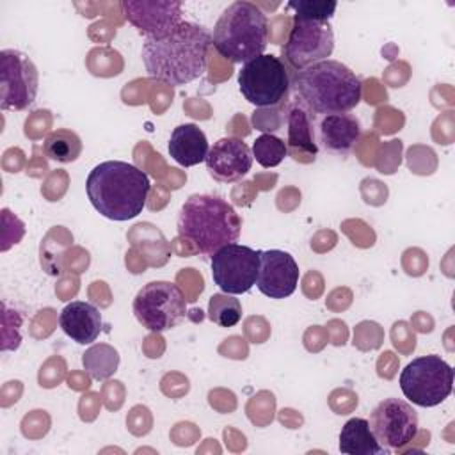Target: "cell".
I'll return each mask as SVG.
<instances>
[{"mask_svg":"<svg viewBox=\"0 0 455 455\" xmlns=\"http://www.w3.org/2000/svg\"><path fill=\"white\" fill-rule=\"evenodd\" d=\"M43 151L46 158L59 162V164H69L75 162L82 153V139L78 133L68 128H57L48 133V137L43 142Z\"/></svg>","mask_w":455,"mask_h":455,"instance_id":"cell-21","label":"cell"},{"mask_svg":"<svg viewBox=\"0 0 455 455\" xmlns=\"http://www.w3.org/2000/svg\"><path fill=\"white\" fill-rule=\"evenodd\" d=\"M167 149L176 164L192 167L206 160L210 146L204 132L197 124L185 123L172 130Z\"/></svg>","mask_w":455,"mask_h":455,"instance_id":"cell-18","label":"cell"},{"mask_svg":"<svg viewBox=\"0 0 455 455\" xmlns=\"http://www.w3.org/2000/svg\"><path fill=\"white\" fill-rule=\"evenodd\" d=\"M238 87L242 96L254 107H277L290 96V69L283 59L263 53L242 64L238 71Z\"/></svg>","mask_w":455,"mask_h":455,"instance_id":"cell-6","label":"cell"},{"mask_svg":"<svg viewBox=\"0 0 455 455\" xmlns=\"http://www.w3.org/2000/svg\"><path fill=\"white\" fill-rule=\"evenodd\" d=\"M212 34L194 21H181L162 37L142 43V62L151 78L167 85H185L204 75Z\"/></svg>","mask_w":455,"mask_h":455,"instance_id":"cell-1","label":"cell"},{"mask_svg":"<svg viewBox=\"0 0 455 455\" xmlns=\"http://www.w3.org/2000/svg\"><path fill=\"white\" fill-rule=\"evenodd\" d=\"M181 2L176 0H156V2H135V0H124L121 2V9L126 16V20L142 34L148 37H162L169 34L174 27H178L181 20Z\"/></svg>","mask_w":455,"mask_h":455,"instance_id":"cell-13","label":"cell"},{"mask_svg":"<svg viewBox=\"0 0 455 455\" xmlns=\"http://www.w3.org/2000/svg\"><path fill=\"white\" fill-rule=\"evenodd\" d=\"M208 320L219 327H233L242 320V304L235 295L213 293L208 300Z\"/></svg>","mask_w":455,"mask_h":455,"instance_id":"cell-23","label":"cell"},{"mask_svg":"<svg viewBox=\"0 0 455 455\" xmlns=\"http://www.w3.org/2000/svg\"><path fill=\"white\" fill-rule=\"evenodd\" d=\"M39 89V71L32 59L20 50L0 52V107L20 112L28 108Z\"/></svg>","mask_w":455,"mask_h":455,"instance_id":"cell-10","label":"cell"},{"mask_svg":"<svg viewBox=\"0 0 455 455\" xmlns=\"http://www.w3.org/2000/svg\"><path fill=\"white\" fill-rule=\"evenodd\" d=\"M334 52V32L329 21L302 20L293 16V23L283 46L284 64L290 71H299L316 62L327 60Z\"/></svg>","mask_w":455,"mask_h":455,"instance_id":"cell-9","label":"cell"},{"mask_svg":"<svg viewBox=\"0 0 455 455\" xmlns=\"http://www.w3.org/2000/svg\"><path fill=\"white\" fill-rule=\"evenodd\" d=\"M295 100L311 114H345L363 96L359 76L343 62L327 59L299 71H290Z\"/></svg>","mask_w":455,"mask_h":455,"instance_id":"cell-3","label":"cell"},{"mask_svg":"<svg viewBox=\"0 0 455 455\" xmlns=\"http://www.w3.org/2000/svg\"><path fill=\"white\" fill-rule=\"evenodd\" d=\"M370 428L375 439L387 450L402 448L418 434V414L402 398H384L370 414Z\"/></svg>","mask_w":455,"mask_h":455,"instance_id":"cell-12","label":"cell"},{"mask_svg":"<svg viewBox=\"0 0 455 455\" xmlns=\"http://www.w3.org/2000/svg\"><path fill=\"white\" fill-rule=\"evenodd\" d=\"M400 387L414 405L435 407L451 395L453 368L441 355H419L402 370Z\"/></svg>","mask_w":455,"mask_h":455,"instance_id":"cell-7","label":"cell"},{"mask_svg":"<svg viewBox=\"0 0 455 455\" xmlns=\"http://www.w3.org/2000/svg\"><path fill=\"white\" fill-rule=\"evenodd\" d=\"M59 325L71 341L89 345L96 341L103 331L101 313L96 306L84 300H73L59 315Z\"/></svg>","mask_w":455,"mask_h":455,"instance_id":"cell-17","label":"cell"},{"mask_svg":"<svg viewBox=\"0 0 455 455\" xmlns=\"http://www.w3.org/2000/svg\"><path fill=\"white\" fill-rule=\"evenodd\" d=\"M132 309L144 329L164 332L185 318L187 299L178 284L171 281H151L137 291Z\"/></svg>","mask_w":455,"mask_h":455,"instance_id":"cell-8","label":"cell"},{"mask_svg":"<svg viewBox=\"0 0 455 455\" xmlns=\"http://www.w3.org/2000/svg\"><path fill=\"white\" fill-rule=\"evenodd\" d=\"M82 364L92 379L105 380L116 373L119 366V354L107 343L92 345L84 352Z\"/></svg>","mask_w":455,"mask_h":455,"instance_id":"cell-22","label":"cell"},{"mask_svg":"<svg viewBox=\"0 0 455 455\" xmlns=\"http://www.w3.org/2000/svg\"><path fill=\"white\" fill-rule=\"evenodd\" d=\"M176 229L196 254L212 258L220 247L238 240L242 219L226 199L213 194H192L180 208Z\"/></svg>","mask_w":455,"mask_h":455,"instance_id":"cell-4","label":"cell"},{"mask_svg":"<svg viewBox=\"0 0 455 455\" xmlns=\"http://www.w3.org/2000/svg\"><path fill=\"white\" fill-rule=\"evenodd\" d=\"M286 126H288V140H286L288 153L295 160H302V156L315 160L318 153V144L315 139L311 112H307L297 100L288 108Z\"/></svg>","mask_w":455,"mask_h":455,"instance_id":"cell-19","label":"cell"},{"mask_svg":"<svg viewBox=\"0 0 455 455\" xmlns=\"http://www.w3.org/2000/svg\"><path fill=\"white\" fill-rule=\"evenodd\" d=\"M299 265L286 251H259V268L256 277L258 290L268 299H286L299 284Z\"/></svg>","mask_w":455,"mask_h":455,"instance_id":"cell-14","label":"cell"},{"mask_svg":"<svg viewBox=\"0 0 455 455\" xmlns=\"http://www.w3.org/2000/svg\"><path fill=\"white\" fill-rule=\"evenodd\" d=\"M151 188L149 176L123 160H105L92 167L85 194L94 210L110 220H130L142 213Z\"/></svg>","mask_w":455,"mask_h":455,"instance_id":"cell-2","label":"cell"},{"mask_svg":"<svg viewBox=\"0 0 455 455\" xmlns=\"http://www.w3.org/2000/svg\"><path fill=\"white\" fill-rule=\"evenodd\" d=\"M288 7L295 11V18L302 20H318V21H329L334 16V11L338 7L336 2H316V0H291L288 2Z\"/></svg>","mask_w":455,"mask_h":455,"instance_id":"cell-25","label":"cell"},{"mask_svg":"<svg viewBox=\"0 0 455 455\" xmlns=\"http://www.w3.org/2000/svg\"><path fill=\"white\" fill-rule=\"evenodd\" d=\"M252 158L265 169L279 165L288 155L286 142L272 133H261L252 142Z\"/></svg>","mask_w":455,"mask_h":455,"instance_id":"cell-24","label":"cell"},{"mask_svg":"<svg viewBox=\"0 0 455 455\" xmlns=\"http://www.w3.org/2000/svg\"><path fill=\"white\" fill-rule=\"evenodd\" d=\"M339 451L347 455H382L389 450L384 448L373 435L368 419L350 418L339 432Z\"/></svg>","mask_w":455,"mask_h":455,"instance_id":"cell-20","label":"cell"},{"mask_svg":"<svg viewBox=\"0 0 455 455\" xmlns=\"http://www.w3.org/2000/svg\"><path fill=\"white\" fill-rule=\"evenodd\" d=\"M252 162V151L236 137H222L213 142L204 160L210 176L220 183L242 180L251 171Z\"/></svg>","mask_w":455,"mask_h":455,"instance_id":"cell-15","label":"cell"},{"mask_svg":"<svg viewBox=\"0 0 455 455\" xmlns=\"http://www.w3.org/2000/svg\"><path fill=\"white\" fill-rule=\"evenodd\" d=\"M359 137H361V123L350 112L322 116L315 130L316 142L327 153L341 155V156L348 155L354 149Z\"/></svg>","mask_w":455,"mask_h":455,"instance_id":"cell-16","label":"cell"},{"mask_svg":"<svg viewBox=\"0 0 455 455\" xmlns=\"http://www.w3.org/2000/svg\"><path fill=\"white\" fill-rule=\"evenodd\" d=\"M268 44V21L265 12L252 2L229 4L219 16L212 46L228 60L245 64L263 55Z\"/></svg>","mask_w":455,"mask_h":455,"instance_id":"cell-5","label":"cell"},{"mask_svg":"<svg viewBox=\"0 0 455 455\" xmlns=\"http://www.w3.org/2000/svg\"><path fill=\"white\" fill-rule=\"evenodd\" d=\"M259 251L242 243H228L212 256V277L220 291L240 295L256 284Z\"/></svg>","mask_w":455,"mask_h":455,"instance_id":"cell-11","label":"cell"}]
</instances>
